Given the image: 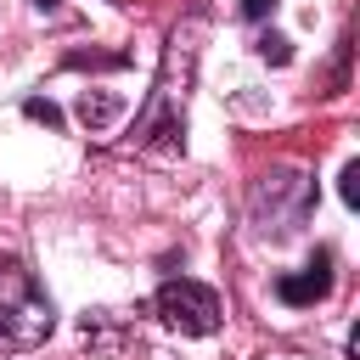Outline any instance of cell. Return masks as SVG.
<instances>
[{"label":"cell","mask_w":360,"mask_h":360,"mask_svg":"<svg viewBox=\"0 0 360 360\" xmlns=\"http://www.w3.org/2000/svg\"><path fill=\"white\" fill-rule=\"evenodd\" d=\"M51 326L56 315H51L45 287L34 281L22 259H6L0 264V349H34L51 338Z\"/></svg>","instance_id":"obj_1"},{"label":"cell","mask_w":360,"mask_h":360,"mask_svg":"<svg viewBox=\"0 0 360 360\" xmlns=\"http://www.w3.org/2000/svg\"><path fill=\"white\" fill-rule=\"evenodd\" d=\"M158 315L174 326V332H186V338H208V332H219V292L214 287H202V281H191V276H174V281H163L158 287Z\"/></svg>","instance_id":"obj_2"},{"label":"cell","mask_w":360,"mask_h":360,"mask_svg":"<svg viewBox=\"0 0 360 360\" xmlns=\"http://www.w3.org/2000/svg\"><path fill=\"white\" fill-rule=\"evenodd\" d=\"M332 292V253H315L304 270H292V276H276V298L281 304H292V309H304V304H321Z\"/></svg>","instance_id":"obj_3"},{"label":"cell","mask_w":360,"mask_h":360,"mask_svg":"<svg viewBox=\"0 0 360 360\" xmlns=\"http://www.w3.org/2000/svg\"><path fill=\"white\" fill-rule=\"evenodd\" d=\"M118 112H124V101H118V96H101V90H84V96H79V118H84L90 129H107Z\"/></svg>","instance_id":"obj_4"},{"label":"cell","mask_w":360,"mask_h":360,"mask_svg":"<svg viewBox=\"0 0 360 360\" xmlns=\"http://www.w3.org/2000/svg\"><path fill=\"white\" fill-rule=\"evenodd\" d=\"M22 112H28L34 124H45V129H62V107H56V101H45V96H28V101H22Z\"/></svg>","instance_id":"obj_5"},{"label":"cell","mask_w":360,"mask_h":360,"mask_svg":"<svg viewBox=\"0 0 360 360\" xmlns=\"http://www.w3.org/2000/svg\"><path fill=\"white\" fill-rule=\"evenodd\" d=\"M259 56L276 62V68H287V62H292V45H287L281 34H259Z\"/></svg>","instance_id":"obj_6"},{"label":"cell","mask_w":360,"mask_h":360,"mask_svg":"<svg viewBox=\"0 0 360 360\" xmlns=\"http://www.w3.org/2000/svg\"><path fill=\"white\" fill-rule=\"evenodd\" d=\"M343 202L360 208V163H343Z\"/></svg>","instance_id":"obj_7"},{"label":"cell","mask_w":360,"mask_h":360,"mask_svg":"<svg viewBox=\"0 0 360 360\" xmlns=\"http://www.w3.org/2000/svg\"><path fill=\"white\" fill-rule=\"evenodd\" d=\"M270 11H276V0H242V17H248V22H264Z\"/></svg>","instance_id":"obj_8"},{"label":"cell","mask_w":360,"mask_h":360,"mask_svg":"<svg viewBox=\"0 0 360 360\" xmlns=\"http://www.w3.org/2000/svg\"><path fill=\"white\" fill-rule=\"evenodd\" d=\"M34 6H39V11H45V6H56V0H34Z\"/></svg>","instance_id":"obj_9"}]
</instances>
